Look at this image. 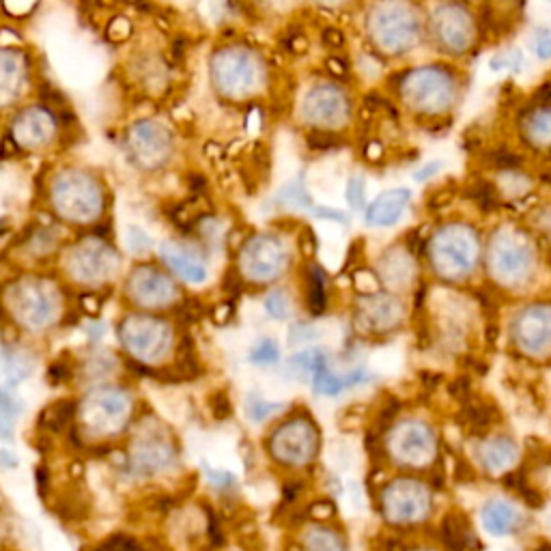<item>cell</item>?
Segmentation results:
<instances>
[{
  "instance_id": "cell-1",
  "label": "cell",
  "mask_w": 551,
  "mask_h": 551,
  "mask_svg": "<svg viewBox=\"0 0 551 551\" xmlns=\"http://www.w3.org/2000/svg\"><path fill=\"white\" fill-rule=\"evenodd\" d=\"M386 511L394 521H414L427 511L425 491L414 485H399L388 491Z\"/></svg>"
},
{
  "instance_id": "cell-2",
  "label": "cell",
  "mask_w": 551,
  "mask_h": 551,
  "mask_svg": "<svg viewBox=\"0 0 551 551\" xmlns=\"http://www.w3.org/2000/svg\"><path fill=\"white\" fill-rule=\"evenodd\" d=\"M407 201H409L407 190H392L381 194L379 199L371 205L369 214H366V222L373 226H390L392 222H397L401 218Z\"/></svg>"
},
{
  "instance_id": "cell-25",
  "label": "cell",
  "mask_w": 551,
  "mask_h": 551,
  "mask_svg": "<svg viewBox=\"0 0 551 551\" xmlns=\"http://www.w3.org/2000/svg\"><path fill=\"white\" fill-rule=\"evenodd\" d=\"M310 211H313V214L315 216H319V218H330V220H336V222H349V218L345 216V214H341V211H334V209H326V207H319V205H315L313 209H310Z\"/></svg>"
},
{
  "instance_id": "cell-16",
  "label": "cell",
  "mask_w": 551,
  "mask_h": 551,
  "mask_svg": "<svg viewBox=\"0 0 551 551\" xmlns=\"http://www.w3.org/2000/svg\"><path fill=\"white\" fill-rule=\"evenodd\" d=\"M347 201L353 209H362L364 207V179L360 175H353L349 179L347 186Z\"/></svg>"
},
{
  "instance_id": "cell-27",
  "label": "cell",
  "mask_w": 551,
  "mask_h": 551,
  "mask_svg": "<svg viewBox=\"0 0 551 551\" xmlns=\"http://www.w3.org/2000/svg\"><path fill=\"white\" fill-rule=\"evenodd\" d=\"M323 41H326L330 48H343L345 35L341 31H336V28H328V31L323 33Z\"/></svg>"
},
{
  "instance_id": "cell-24",
  "label": "cell",
  "mask_w": 551,
  "mask_h": 551,
  "mask_svg": "<svg viewBox=\"0 0 551 551\" xmlns=\"http://www.w3.org/2000/svg\"><path fill=\"white\" fill-rule=\"evenodd\" d=\"M50 384H61V381H67L69 379V369H67V364L65 362H56L50 366Z\"/></svg>"
},
{
  "instance_id": "cell-18",
  "label": "cell",
  "mask_w": 551,
  "mask_h": 551,
  "mask_svg": "<svg viewBox=\"0 0 551 551\" xmlns=\"http://www.w3.org/2000/svg\"><path fill=\"white\" fill-rule=\"evenodd\" d=\"M209 405H211V412H214V416L218 420L231 416V401H229V394H226V392H222V390L216 392L214 397L209 399Z\"/></svg>"
},
{
  "instance_id": "cell-29",
  "label": "cell",
  "mask_w": 551,
  "mask_h": 551,
  "mask_svg": "<svg viewBox=\"0 0 551 551\" xmlns=\"http://www.w3.org/2000/svg\"><path fill=\"white\" fill-rule=\"evenodd\" d=\"M450 201H452V192H448V190H437L435 196H431V199H429V207H431V209H440L442 205H448Z\"/></svg>"
},
{
  "instance_id": "cell-9",
  "label": "cell",
  "mask_w": 551,
  "mask_h": 551,
  "mask_svg": "<svg viewBox=\"0 0 551 551\" xmlns=\"http://www.w3.org/2000/svg\"><path fill=\"white\" fill-rule=\"evenodd\" d=\"M463 420L472 429H487L491 422L498 420V409L489 403H472L463 409Z\"/></svg>"
},
{
  "instance_id": "cell-12",
  "label": "cell",
  "mask_w": 551,
  "mask_h": 551,
  "mask_svg": "<svg viewBox=\"0 0 551 551\" xmlns=\"http://www.w3.org/2000/svg\"><path fill=\"white\" fill-rule=\"evenodd\" d=\"M306 551H343L341 539L334 532L315 530L306 536Z\"/></svg>"
},
{
  "instance_id": "cell-23",
  "label": "cell",
  "mask_w": 551,
  "mask_h": 551,
  "mask_svg": "<svg viewBox=\"0 0 551 551\" xmlns=\"http://www.w3.org/2000/svg\"><path fill=\"white\" fill-rule=\"evenodd\" d=\"M39 95H41V100H44L46 104H52V106H61V108H65V100H63V95H61L59 91H54V89L50 87V84H44V87H41V91H39Z\"/></svg>"
},
{
  "instance_id": "cell-30",
  "label": "cell",
  "mask_w": 551,
  "mask_h": 551,
  "mask_svg": "<svg viewBox=\"0 0 551 551\" xmlns=\"http://www.w3.org/2000/svg\"><path fill=\"white\" fill-rule=\"evenodd\" d=\"M188 186H190V190H192V192L201 194V192H205V190H207V179H205V177H201L199 173H190V175H188Z\"/></svg>"
},
{
  "instance_id": "cell-14",
  "label": "cell",
  "mask_w": 551,
  "mask_h": 551,
  "mask_svg": "<svg viewBox=\"0 0 551 551\" xmlns=\"http://www.w3.org/2000/svg\"><path fill=\"white\" fill-rule=\"evenodd\" d=\"M250 360L252 364H259V366L274 364L278 360V347L272 338H265V341L254 345V349L250 351Z\"/></svg>"
},
{
  "instance_id": "cell-21",
  "label": "cell",
  "mask_w": 551,
  "mask_h": 551,
  "mask_svg": "<svg viewBox=\"0 0 551 551\" xmlns=\"http://www.w3.org/2000/svg\"><path fill=\"white\" fill-rule=\"evenodd\" d=\"M313 338H317V332H315V330H310V326H295V328H291V332H289V341H291V345L308 343V341H313Z\"/></svg>"
},
{
  "instance_id": "cell-17",
  "label": "cell",
  "mask_w": 551,
  "mask_h": 551,
  "mask_svg": "<svg viewBox=\"0 0 551 551\" xmlns=\"http://www.w3.org/2000/svg\"><path fill=\"white\" fill-rule=\"evenodd\" d=\"M265 306H267V313H270L274 319H287L289 317V302L280 291L272 293L270 298H267Z\"/></svg>"
},
{
  "instance_id": "cell-41",
  "label": "cell",
  "mask_w": 551,
  "mask_h": 551,
  "mask_svg": "<svg viewBox=\"0 0 551 551\" xmlns=\"http://www.w3.org/2000/svg\"><path fill=\"white\" fill-rule=\"evenodd\" d=\"M539 551H549V545H543Z\"/></svg>"
},
{
  "instance_id": "cell-15",
  "label": "cell",
  "mask_w": 551,
  "mask_h": 551,
  "mask_svg": "<svg viewBox=\"0 0 551 551\" xmlns=\"http://www.w3.org/2000/svg\"><path fill=\"white\" fill-rule=\"evenodd\" d=\"M246 407H248L250 418H252V420H257V422H261V420H265L270 414H274L276 409H280L282 405H267L263 399L254 397V394H252V397H250L248 403H246Z\"/></svg>"
},
{
  "instance_id": "cell-33",
  "label": "cell",
  "mask_w": 551,
  "mask_h": 551,
  "mask_svg": "<svg viewBox=\"0 0 551 551\" xmlns=\"http://www.w3.org/2000/svg\"><path fill=\"white\" fill-rule=\"evenodd\" d=\"M37 487H39L41 496L48 491V470L46 468H37Z\"/></svg>"
},
{
  "instance_id": "cell-38",
  "label": "cell",
  "mask_w": 551,
  "mask_h": 551,
  "mask_svg": "<svg viewBox=\"0 0 551 551\" xmlns=\"http://www.w3.org/2000/svg\"><path fill=\"white\" fill-rule=\"evenodd\" d=\"M82 306H84V308H87V310H89V313H97V308H100V302H97V300H93V298H91V295H84V298H82Z\"/></svg>"
},
{
  "instance_id": "cell-20",
  "label": "cell",
  "mask_w": 551,
  "mask_h": 551,
  "mask_svg": "<svg viewBox=\"0 0 551 551\" xmlns=\"http://www.w3.org/2000/svg\"><path fill=\"white\" fill-rule=\"evenodd\" d=\"M489 158H491V162H493V164L500 166V168H515V166H519V164H521V158H519V155L511 153V151H504V149H500V151H493V153L489 155Z\"/></svg>"
},
{
  "instance_id": "cell-6",
  "label": "cell",
  "mask_w": 551,
  "mask_h": 551,
  "mask_svg": "<svg viewBox=\"0 0 551 551\" xmlns=\"http://www.w3.org/2000/svg\"><path fill=\"white\" fill-rule=\"evenodd\" d=\"M72 414H74V403L69 401L54 403L52 407L46 409V412H41L39 425L48 431H61L67 422L72 420Z\"/></svg>"
},
{
  "instance_id": "cell-37",
  "label": "cell",
  "mask_w": 551,
  "mask_h": 551,
  "mask_svg": "<svg viewBox=\"0 0 551 551\" xmlns=\"http://www.w3.org/2000/svg\"><path fill=\"white\" fill-rule=\"evenodd\" d=\"M328 67H330V72H332V74H336V76H343V74H347V67H345V63H341L338 59H330V61H328Z\"/></svg>"
},
{
  "instance_id": "cell-34",
  "label": "cell",
  "mask_w": 551,
  "mask_h": 551,
  "mask_svg": "<svg viewBox=\"0 0 551 551\" xmlns=\"http://www.w3.org/2000/svg\"><path fill=\"white\" fill-rule=\"evenodd\" d=\"M209 530H211V536H214V543L216 545H222V536H220V526H218V521L216 517L209 513Z\"/></svg>"
},
{
  "instance_id": "cell-4",
  "label": "cell",
  "mask_w": 551,
  "mask_h": 551,
  "mask_svg": "<svg viewBox=\"0 0 551 551\" xmlns=\"http://www.w3.org/2000/svg\"><path fill=\"white\" fill-rule=\"evenodd\" d=\"M373 377L366 375L364 371H356L351 373L347 377H334L330 371H319L315 375V392L317 394H328V397H334V394H338L345 388H351V386H360V384H369Z\"/></svg>"
},
{
  "instance_id": "cell-13",
  "label": "cell",
  "mask_w": 551,
  "mask_h": 551,
  "mask_svg": "<svg viewBox=\"0 0 551 551\" xmlns=\"http://www.w3.org/2000/svg\"><path fill=\"white\" fill-rule=\"evenodd\" d=\"M515 457V444L508 442V440H498L487 446V463L489 468L498 470V468H504L506 463H511Z\"/></svg>"
},
{
  "instance_id": "cell-36",
  "label": "cell",
  "mask_w": 551,
  "mask_h": 551,
  "mask_svg": "<svg viewBox=\"0 0 551 551\" xmlns=\"http://www.w3.org/2000/svg\"><path fill=\"white\" fill-rule=\"evenodd\" d=\"M226 289L231 291V295H239V278L233 272L226 274Z\"/></svg>"
},
{
  "instance_id": "cell-7",
  "label": "cell",
  "mask_w": 551,
  "mask_h": 551,
  "mask_svg": "<svg viewBox=\"0 0 551 551\" xmlns=\"http://www.w3.org/2000/svg\"><path fill=\"white\" fill-rule=\"evenodd\" d=\"M289 369L298 373V377H308V375H317L319 371L326 369V356L319 349H310L295 356L289 364Z\"/></svg>"
},
{
  "instance_id": "cell-26",
  "label": "cell",
  "mask_w": 551,
  "mask_h": 551,
  "mask_svg": "<svg viewBox=\"0 0 551 551\" xmlns=\"http://www.w3.org/2000/svg\"><path fill=\"white\" fill-rule=\"evenodd\" d=\"M468 390H470V377H459L450 384V394H452V397H457V399L465 397Z\"/></svg>"
},
{
  "instance_id": "cell-10",
  "label": "cell",
  "mask_w": 551,
  "mask_h": 551,
  "mask_svg": "<svg viewBox=\"0 0 551 551\" xmlns=\"http://www.w3.org/2000/svg\"><path fill=\"white\" fill-rule=\"evenodd\" d=\"M323 306H326V293H323V272L313 267L308 272V308L313 315H321Z\"/></svg>"
},
{
  "instance_id": "cell-28",
  "label": "cell",
  "mask_w": 551,
  "mask_h": 551,
  "mask_svg": "<svg viewBox=\"0 0 551 551\" xmlns=\"http://www.w3.org/2000/svg\"><path fill=\"white\" fill-rule=\"evenodd\" d=\"M18 153H20V149L16 143H13V138L5 136L3 143H0V160L11 158V155H18Z\"/></svg>"
},
{
  "instance_id": "cell-5",
  "label": "cell",
  "mask_w": 551,
  "mask_h": 551,
  "mask_svg": "<svg viewBox=\"0 0 551 551\" xmlns=\"http://www.w3.org/2000/svg\"><path fill=\"white\" fill-rule=\"evenodd\" d=\"M442 539L450 551H465L474 541V536L468 539V521H463L457 515H450L444 519L442 528Z\"/></svg>"
},
{
  "instance_id": "cell-35",
  "label": "cell",
  "mask_w": 551,
  "mask_h": 551,
  "mask_svg": "<svg viewBox=\"0 0 551 551\" xmlns=\"http://www.w3.org/2000/svg\"><path fill=\"white\" fill-rule=\"evenodd\" d=\"M536 50H539V56L547 59V56H549V37H547V33H543L539 37V41H536Z\"/></svg>"
},
{
  "instance_id": "cell-39",
  "label": "cell",
  "mask_w": 551,
  "mask_h": 551,
  "mask_svg": "<svg viewBox=\"0 0 551 551\" xmlns=\"http://www.w3.org/2000/svg\"><path fill=\"white\" fill-rule=\"evenodd\" d=\"M0 463L5 465V468H16L18 461L13 455H9V452H0Z\"/></svg>"
},
{
  "instance_id": "cell-31",
  "label": "cell",
  "mask_w": 551,
  "mask_h": 551,
  "mask_svg": "<svg viewBox=\"0 0 551 551\" xmlns=\"http://www.w3.org/2000/svg\"><path fill=\"white\" fill-rule=\"evenodd\" d=\"M209 478L214 480L216 485H222V487H226V485H233V483H235L233 476H231L229 472H214V470H209Z\"/></svg>"
},
{
  "instance_id": "cell-19",
  "label": "cell",
  "mask_w": 551,
  "mask_h": 551,
  "mask_svg": "<svg viewBox=\"0 0 551 551\" xmlns=\"http://www.w3.org/2000/svg\"><path fill=\"white\" fill-rule=\"evenodd\" d=\"M341 145V138L332 136V134H310L308 136V147L317 149V151H326V149H334Z\"/></svg>"
},
{
  "instance_id": "cell-3",
  "label": "cell",
  "mask_w": 551,
  "mask_h": 551,
  "mask_svg": "<svg viewBox=\"0 0 551 551\" xmlns=\"http://www.w3.org/2000/svg\"><path fill=\"white\" fill-rule=\"evenodd\" d=\"M483 521H485V528L491 534L506 536V534H511V532H515L519 528L521 517H519V513L508 502L493 500V502H489L485 506Z\"/></svg>"
},
{
  "instance_id": "cell-32",
  "label": "cell",
  "mask_w": 551,
  "mask_h": 551,
  "mask_svg": "<svg viewBox=\"0 0 551 551\" xmlns=\"http://www.w3.org/2000/svg\"><path fill=\"white\" fill-rule=\"evenodd\" d=\"M440 168H442V162H433V164L425 166V168H422V171L416 175V181H425V179H429L435 171H440Z\"/></svg>"
},
{
  "instance_id": "cell-11",
  "label": "cell",
  "mask_w": 551,
  "mask_h": 551,
  "mask_svg": "<svg viewBox=\"0 0 551 551\" xmlns=\"http://www.w3.org/2000/svg\"><path fill=\"white\" fill-rule=\"evenodd\" d=\"M468 196L472 201H476V205L480 209H485V211H493V209L500 207L498 196H496V188H493L491 183H487V181H476L474 186L468 188Z\"/></svg>"
},
{
  "instance_id": "cell-8",
  "label": "cell",
  "mask_w": 551,
  "mask_h": 551,
  "mask_svg": "<svg viewBox=\"0 0 551 551\" xmlns=\"http://www.w3.org/2000/svg\"><path fill=\"white\" fill-rule=\"evenodd\" d=\"M164 259L168 261V265L175 267V270L186 278V280H192V282H203L205 280V272L201 265H196L192 261H188L186 254H181L177 250H171V248H164Z\"/></svg>"
},
{
  "instance_id": "cell-40",
  "label": "cell",
  "mask_w": 551,
  "mask_h": 551,
  "mask_svg": "<svg viewBox=\"0 0 551 551\" xmlns=\"http://www.w3.org/2000/svg\"><path fill=\"white\" fill-rule=\"evenodd\" d=\"M498 330H500V328H496V326H489V330H487V341H489V343H493V341H496Z\"/></svg>"
},
{
  "instance_id": "cell-22",
  "label": "cell",
  "mask_w": 551,
  "mask_h": 551,
  "mask_svg": "<svg viewBox=\"0 0 551 551\" xmlns=\"http://www.w3.org/2000/svg\"><path fill=\"white\" fill-rule=\"evenodd\" d=\"M300 248L302 252L306 254V257H313V254L317 252V237L315 233L310 229H304L302 235H300Z\"/></svg>"
}]
</instances>
